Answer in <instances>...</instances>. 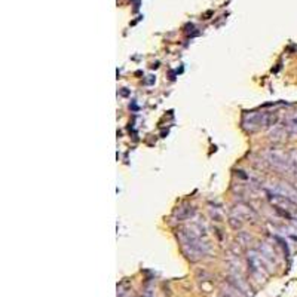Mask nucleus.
Masks as SVG:
<instances>
[{
	"mask_svg": "<svg viewBox=\"0 0 297 297\" xmlns=\"http://www.w3.org/2000/svg\"><path fill=\"white\" fill-rule=\"evenodd\" d=\"M277 121V116L271 112H262V113H250L244 118V127L248 131H257L266 127L274 125Z\"/></svg>",
	"mask_w": 297,
	"mask_h": 297,
	"instance_id": "f257e3e1",
	"label": "nucleus"
},
{
	"mask_svg": "<svg viewBox=\"0 0 297 297\" xmlns=\"http://www.w3.org/2000/svg\"><path fill=\"white\" fill-rule=\"evenodd\" d=\"M268 162L278 171H289L292 174V159L290 153H284L280 150H271L266 154Z\"/></svg>",
	"mask_w": 297,
	"mask_h": 297,
	"instance_id": "f03ea898",
	"label": "nucleus"
},
{
	"mask_svg": "<svg viewBox=\"0 0 297 297\" xmlns=\"http://www.w3.org/2000/svg\"><path fill=\"white\" fill-rule=\"evenodd\" d=\"M284 130H286L289 134H292V136H296L297 134V112H295L293 115H290V116L286 119Z\"/></svg>",
	"mask_w": 297,
	"mask_h": 297,
	"instance_id": "7ed1b4c3",
	"label": "nucleus"
},
{
	"mask_svg": "<svg viewBox=\"0 0 297 297\" xmlns=\"http://www.w3.org/2000/svg\"><path fill=\"white\" fill-rule=\"evenodd\" d=\"M290 159H292V174L297 175V150L290 151Z\"/></svg>",
	"mask_w": 297,
	"mask_h": 297,
	"instance_id": "20e7f679",
	"label": "nucleus"
}]
</instances>
